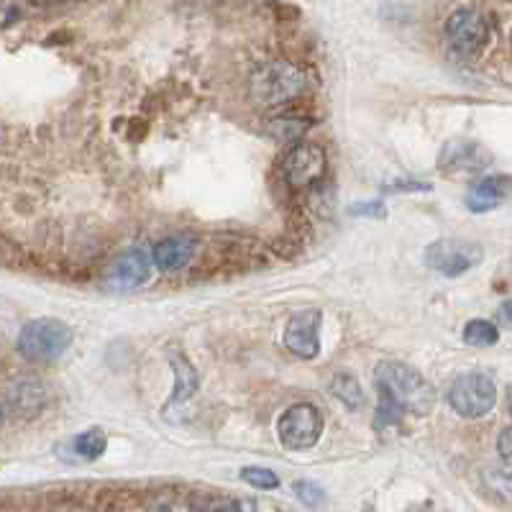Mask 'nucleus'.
Segmentation results:
<instances>
[{"label":"nucleus","instance_id":"1","mask_svg":"<svg viewBox=\"0 0 512 512\" xmlns=\"http://www.w3.org/2000/svg\"><path fill=\"white\" fill-rule=\"evenodd\" d=\"M310 80L303 67L292 62H269L262 64L249 80V95L256 108L274 111L282 105L292 103L308 90Z\"/></svg>","mask_w":512,"mask_h":512},{"label":"nucleus","instance_id":"2","mask_svg":"<svg viewBox=\"0 0 512 512\" xmlns=\"http://www.w3.org/2000/svg\"><path fill=\"white\" fill-rule=\"evenodd\" d=\"M379 395L390 397L397 410L425 415L436 405V390L420 372L410 369L402 361H382L377 367Z\"/></svg>","mask_w":512,"mask_h":512},{"label":"nucleus","instance_id":"3","mask_svg":"<svg viewBox=\"0 0 512 512\" xmlns=\"http://www.w3.org/2000/svg\"><path fill=\"white\" fill-rule=\"evenodd\" d=\"M72 328L57 318H36L18 333V351L34 364L57 361L72 346Z\"/></svg>","mask_w":512,"mask_h":512},{"label":"nucleus","instance_id":"4","mask_svg":"<svg viewBox=\"0 0 512 512\" xmlns=\"http://www.w3.org/2000/svg\"><path fill=\"white\" fill-rule=\"evenodd\" d=\"M448 405L456 415L466 420L484 418L497 402L495 379L484 372H464L451 382L446 395Z\"/></svg>","mask_w":512,"mask_h":512},{"label":"nucleus","instance_id":"5","mask_svg":"<svg viewBox=\"0 0 512 512\" xmlns=\"http://www.w3.org/2000/svg\"><path fill=\"white\" fill-rule=\"evenodd\" d=\"M323 413L310 402H297L277 420V438L290 451H308L323 436Z\"/></svg>","mask_w":512,"mask_h":512},{"label":"nucleus","instance_id":"6","mask_svg":"<svg viewBox=\"0 0 512 512\" xmlns=\"http://www.w3.org/2000/svg\"><path fill=\"white\" fill-rule=\"evenodd\" d=\"M326 149L315 141H297L282 159V175L295 190H308L326 177Z\"/></svg>","mask_w":512,"mask_h":512},{"label":"nucleus","instance_id":"7","mask_svg":"<svg viewBox=\"0 0 512 512\" xmlns=\"http://www.w3.org/2000/svg\"><path fill=\"white\" fill-rule=\"evenodd\" d=\"M448 44L464 57H474L482 52L489 41V21L479 8L459 6L446 18Z\"/></svg>","mask_w":512,"mask_h":512},{"label":"nucleus","instance_id":"8","mask_svg":"<svg viewBox=\"0 0 512 512\" xmlns=\"http://www.w3.org/2000/svg\"><path fill=\"white\" fill-rule=\"evenodd\" d=\"M484 259L482 246L464 239H438L425 251L428 267L436 269L443 277H461L469 269L479 267Z\"/></svg>","mask_w":512,"mask_h":512},{"label":"nucleus","instance_id":"9","mask_svg":"<svg viewBox=\"0 0 512 512\" xmlns=\"http://www.w3.org/2000/svg\"><path fill=\"white\" fill-rule=\"evenodd\" d=\"M108 512H200L198 497L177 489H152V492H128L121 495Z\"/></svg>","mask_w":512,"mask_h":512},{"label":"nucleus","instance_id":"10","mask_svg":"<svg viewBox=\"0 0 512 512\" xmlns=\"http://www.w3.org/2000/svg\"><path fill=\"white\" fill-rule=\"evenodd\" d=\"M152 274V256L141 249H131L111 264V269H108V287L118 292L139 290V287H144L146 282L152 280Z\"/></svg>","mask_w":512,"mask_h":512},{"label":"nucleus","instance_id":"11","mask_svg":"<svg viewBox=\"0 0 512 512\" xmlns=\"http://www.w3.org/2000/svg\"><path fill=\"white\" fill-rule=\"evenodd\" d=\"M6 413L16 420L39 418L41 410L47 408V387L36 377H21L11 384L3 397Z\"/></svg>","mask_w":512,"mask_h":512},{"label":"nucleus","instance_id":"12","mask_svg":"<svg viewBox=\"0 0 512 512\" xmlns=\"http://www.w3.org/2000/svg\"><path fill=\"white\" fill-rule=\"evenodd\" d=\"M285 346L300 359H315L320 354L318 310H300L290 315L285 326Z\"/></svg>","mask_w":512,"mask_h":512},{"label":"nucleus","instance_id":"13","mask_svg":"<svg viewBox=\"0 0 512 512\" xmlns=\"http://www.w3.org/2000/svg\"><path fill=\"white\" fill-rule=\"evenodd\" d=\"M487 164L489 154L474 141H448L438 157V167L446 175H474V172H482Z\"/></svg>","mask_w":512,"mask_h":512},{"label":"nucleus","instance_id":"14","mask_svg":"<svg viewBox=\"0 0 512 512\" xmlns=\"http://www.w3.org/2000/svg\"><path fill=\"white\" fill-rule=\"evenodd\" d=\"M195 249H198V244H195L192 236L175 233V236H167V239H162L154 246L152 262L154 267L164 269V272H180V269H185L192 262Z\"/></svg>","mask_w":512,"mask_h":512},{"label":"nucleus","instance_id":"15","mask_svg":"<svg viewBox=\"0 0 512 512\" xmlns=\"http://www.w3.org/2000/svg\"><path fill=\"white\" fill-rule=\"evenodd\" d=\"M507 198H510V177L492 175L479 180L477 185L469 190V195H466V205H469V210L484 213V210H492L500 203H505Z\"/></svg>","mask_w":512,"mask_h":512},{"label":"nucleus","instance_id":"16","mask_svg":"<svg viewBox=\"0 0 512 512\" xmlns=\"http://www.w3.org/2000/svg\"><path fill=\"white\" fill-rule=\"evenodd\" d=\"M169 364L175 369V392H172V397H169L167 408L164 410L172 413V410L180 408V405H187V400L195 397V390H198V374H195L192 364L187 361V356H182L180 351H172V354H169Z\"/></svg>","mask_w":512,"mask_h":512},{"label":"nucleus","instance_id":"17","mask_svg":"<svg viewBox=\"0 0 512 512\" xmlns=\"http://www.w3.org/2000/svg\"><path fill=\"white\" fill-rule=\"evenodd\" d=\"M105 448H108V438L100 428H90V431H82L77 436H72L67 441V459L75 461H95L105 454Z\"/></svg>","mask_w":512,"mask_h":512},{"label":"nucleus","instance_id":"18","mask_svg":"<svg viewBox=\"0 0 512 512\" xmlns=\"http://www.w3.org/2000/svg\"><path fill=\"white\" fill-rule=\"evenodd\" d=\"M208 512H280V507L269 500H259V497H231V500H200L198 497V510Z\"/></svg>","mask_w":512,"mask_h":512},{"label":"nucleus","instance_id":"19","mask_svg":"<svg viewBox=\"0 0 512 512\" xmlns=\"http://www.w3.org/2000/svg\"><path fill=\"white\" fill-rule=\"evenodd\" d=\"M310 128L308 118L300 116H277L267 123V134L280 144H297L303 141L305 131Z\"/></svg>","mask_w":512,"mask_h":512},{"label":"nucleus","instance_id":"20","mask_svg":"<svg viewBox=\"0 0 512 512\" xmlns=\"http://www.w3.org/2000/svg\"><path fill=\"white\" fill-rule=\"evenodd\" d=\"M331 392L338 397V400L344 402L349 410L364 408V402H367V397H364V390H361L359 379H356L354 374H349V372L333 374Z\"/></svg>","mask_w":512,"mask_h":512},{"label":"nucleus","instance_id":"21","mask_svg":"<svg viewBox=\"0 0 512 512\" xmlns=\"http://www.w3.org/2000/svg\"><path fill=\"white\" fill-rule=\"evenodd\" d=\"M500 341V331H497L495 323L489 320H469L464 328V344L474 346V349H487V346H495Z\"/></svg>","mask_w":512,"mask_h":512},{"label":"nucleus","instance_id":"22","mask_svg":"<svg viewBox=\"0 0 512 512\" xmlns=\"http://www.w3.org/2000/svg\"><path fill=\"white\" fill-rule=\"evenodd\" d=\"M241 479L246 484L256 489H277L280 487V477L272 472V469H264V466H249L241 472Z\"/></svg>","mask_w":512,"mask_h":512},{"label":"nucleus","instance_id":"23","mask_svg":"<svg viewBox=\"0 0 512 512\" xmlns=\"http://www.w3.org/2000/svg\"><path fill=\"white\" fill-rule=\"evenodd\" d=\"M484 482L489 484V489H495L502 500H510V474L487 469V472H484Z\"/></svg>","mask_w":512,"mask_h":512},{"label":"nucleus","instance_id":"24","mask_svg":"<svg viewBox=\"0 0 512 512\" xmlns=\"http://www.w3.org/2000/svg\"><path fill=\"white\" fill-rule=\"evenodd\" d=\"M295 495L310 507L320 505V502L326 500V492H323L320 487H315V484H310V482H297L295 484Z\"/></svg>","mask_w":512,"mask_h":512},{"label":"nucleus","instance_id":"25","mask_svg":"<svg viewBox=\"0 0 512 512\" xmlns=\"http://www.w3.org/2000/svg\"><path fill=\"white\" fill-rule=\"evenodd\" d=\"M21 13H24V8L16 6V3H0V31L16 24Z\"/></svg>","mask_w":512,"mask_h":512},{"label":"nucleus","instance_id":"26","mask_svg":"<svg viewBox=\"0 0 512 512\" xmlns=\"http://www.w3.org/2000/svg\"><path fill=\"white\" fill-rule=\"evenodd\" d=\"M497 448H500V459L505 461V469L510 466V428L500 433V441H497Z\"/></svg>","mask_w":512,"mask_h":512},{"label":"nucleus","instance_id":"27","mask_svg":"<svg viewBox=\"0 0 512 512\" xmlns=\"http://www.w3.org/2000/svg\"><path fill=\"white\" fill-rule=\"evenodd\" d=\"M500 313H502V320H505V326H510V305H502V310H500Z\"/></svg>","mask_w":512,"mask_h":512},{"label":"nucleus","instance_id":"28","mask_svg":"<svg viewBox=\"0 0 512 512\" xmlns=\"http://www.w3.org/2000/svg\"><path fill=\"white\" fill-rule=\"evenodd\" d=\"M8 413H6V405H3V397H0V428H3V423H6Z\"/></svg>","mask_w":512,"mask_h":512},{"label":"nucleus","instance_id":"29","mask_svg":"<svg viewBox=\"0 0 512 512\" xmlns=\"http://www.w3.org/2000/svg\"><path fill=\"white\" fill-rule=\"evenodd\" d=\"M408 512H423V507H410Z\"/></svg>","mask_w":512,"mask_h":512}]
</instances>
